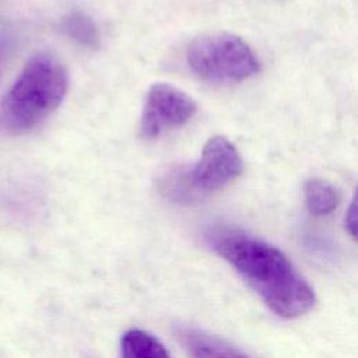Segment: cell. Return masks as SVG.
I'll list each match as a JSON object with an SVG mask.
<instances>
[{"mask_svg": "<svg viewBox=\"0 0 358 358\" xmlns=\"http://www.w3.org/2000/svg\"><path fill=\"white\" fill-rule=\"evenodd\" d=\"M207 239L277 316L296 319L316 305L313 288L278 248L227 227L211 229Z\"/></svg>", "mask_w": 358, "mask_h": 358, "instance_id": "cell-1", "label": "cell"}, {"mask_svg": "<svg viewBox=\"0 0 358 358\" xmlns=\"http://www.w3.org/2000/svg\"><path fill=\"white\" fill-rule=\"evenodd\" d=\"M67 87V70L59 59L49 53L32 56L3 98V126L13 133L34 129L62 103Z\"/></svg>", "mask_w": 358, "mask_h": 358, "instance_id": "cell-2", "label": "cell"}, {"mask_svg": "<svg viewBox=\"0 0 358 358\" xmlns=\"http://www.w3.org/2000/svg\"><path fill=\"white\" fill-rule=\"evenodd\" d=\"M242 159L229 140L211 137L203 147L194 166L176 169L162 180L164 193L180 203L200 200L236 179L242 172Z\"/></svg>", "mask_w": 358, "mask_h": 358, "instance_id": "cell-3", "label": "cell"}, {"mask_svg": "<svg viewBox=\"0 0 358 358\" xmlns=\"http://www.w3.org/2000/svg\"><path fill=\"white\" fill-rule=\"evenodd\" d=\"M186 60L196 76L210 83H239L260 70L249 45L228 32L206 34L193 39L186 50Z\"/></svg>", "mask_w": 358, "mask_h": 358, "instance_id": "cell-4", "label": "cell"}, {"mask_svg": "<svg viewBox=\"0 0 358 358\" xmlns=\"http://www.w3.org/2000/svg\"><path fill=\"white\" fill-rule=\"evenodd\" d=\"M194 99L185 91L168 83L150 87L140 119V133L144 138H155L162 133L180 127L196 113Z\"/></svg>", "mask_w": 358, "mask_h": 358, "instance_id": "cell-5", "label": "cell"}, {"mask_svg": "<svg viewBox=\"0 0 358 358\" xmlns=\"http://www.w3.org/2000/svg\"><path fill=\"white\" fill-rule=\"evenodd\" d=\"M176 337L189 358H253L228 341L193 327H182Z\"/></svg>", "mask_w": 358, "mask_h": 358, "instance_id": "cell-6", "label": "cell"}, {"mask_svg": "<svg viewBox=\"0 0 358 358\" xmlns=\"http://www.w3.org/2000/svg\"><path fill=\"white\" fill-rule=\"evenodd\" d=\"M120 358H171L164 344L152 334L130 329L120 338Z\"/></svg>", "mask_w": 358, "mask_h": 358, "instance_id": "cell-7", "label": "cell"}, {"mask_svg": "<svg viewBox=\"0 0 358 358\" xmlns=\"http://www.w3.org/2000/svg\"><path fill=\"white\" fill-rule=\"evenodd\" d=\"M305 200L310 214L323 217L336 210L340 197L337 189L330 182L315 178L305 185Z\"/></svg>", "mask_w": 358, "mask_h": 358, "instance_id": "cell-8", "label": "cell"}, {"mask_svg": "<svg viewBox=\"0 0 358 358\" xmlns=\"http://www.w3.org/2000/svg\"><path fill=\"white\" fill-rule=\"evenodd\" d=\"M62 27L67 36L81 46L94 49L99 43V32L96 24L88 14L83 11H73L67 14L62 21Z\"/></svg>", "mask_w": 358, "mask_h": 358, "instance_id": "cell-9", "label": "cell"}, {"mask_svg": "<svg viewBox=\"0 0 358 358\" xmlns=\"http://www.w3.org/2000/svg\"><path fill=\"white\" fill-rule=\"evenodd\" d=\"M345 229L348 231V234L355 238V232H357V214H355V204L351 203L347 213H345Z\"/></svg>", "mask_w": 358, "mask_h": 358, "instance_id": "cell-10", "label": "cell"}]
</instances>
